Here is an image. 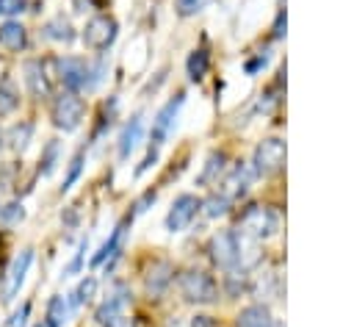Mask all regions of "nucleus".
<instances>
[{
	"label": "nucleus",
	"instance_id": "f257e3e1",
	"mask_svg": "<svg viewBox=\"0 0 354 327\" xmlns=\"http://www.w3.org/2000/svg\"><path fill=\"white\" fill-rule=\"evenodd\" d=\"M180 294L185 302H194V305H210L218 299V285L216 280L202 272V269H188L180 274Z\"/></svg>",
	"mask_w": 354,
	"mask_h": 327
},
{
	"label": "nucleus",
	"instance_id": "f03ea898",
	"mask_svg": "<svg viewBox=\"0 0 354 327\" xmlns=\"http://www.w3.org/2000/svg\"><path fill=\"white\" fill-rule=\"evenodd\" d=\"M238 227H241V236L246 238H271L279 230V213L266 205H252L243 211Z\"/></svg>",
	"mask_w": 354,
	"mask_h": 327
},
{
	"label": "nucleus",
	"instance_id": "7ed1b4c3",
	"mask_svg": "<svg viewBox=\"0 0 354 327\" xmlns=\"http://www.w3.org/2000/svg\"><path fill=\"white\" fill-rule=\"evenodd\" d=\"M83 114H86V105H83V100H80L77 94H72V91L58 94V97L53 100V105H50V119H53V125H55L58 130H64V133L77 130L80 122H83Z\"/></svg>",
	"mask_w": 354,
	"mask_h": 327
},
{
	"label": "nucleus",
	"instance_id": "20e7f679",
	"mask_svg": "<svg viewBox=\"0 0 354 327\" xmlns=\"http://www.w3.org/2000/svg\"><path fill=\"white\" fill-rule=\"evenodd\" d=\"M55 64H58V78H61V83H64L69 91L91 89V86L97 83V78H100V75H94L97 69H91L83 58H75V55H69V58H58Z\"/></svg>",
	"mask_w": 354,
	"mask_h": 327
},
{
	"label": "nucleus",
	"instance_id": "39448f33",
	"mask_svg": "<svg viewBox=\"0 0 354 327\" xmlns=\"http://www.w3.org/2000/svg\"><path fill=\"white\" fill-rule=\"evenodd\" d=\"M252 164H254V172H257L260 177H268V175L279 172V169L285 166V141L277 139V136L263 139V141L254 147Z\"/></svg>",
	"mask_w": 354,
	"mask_h": 327
},
{
	"label": "nucleus",
	"instance_id": "423d86ee",
	"mask_svg": "<svg viewBox=\"0 0 354 327\" xmlns=\"http://www.w3.org/2000/svg\"><path fill=\"white\" fill-rule=\"evenodd\" d=\"M210 258L221 269H235L241 263V238L232 230H221L210 238Z\"/></svg>",
	"mask_w": 354,
	"mask_h": 327
},
{
	"label": "nucleus",
	"instance_id": "0eeeda50",
	"mask_svg": "<svg viewBox=\"0 0 354 327\" xmlns=\"http://www.w3.org/2000/svg\"><path fill=\"white\" fill-rule=\"evenodd\" d=\"M116 33H119L116 19H111V17H105V14H97V17H91V19L86 22V28H83V44L91 47V50H105V47L113 44Z\"/></svg>",
	"mask_w": 354,
	"mask_h": 327
},
{
	"label": "nucleus",
	"instance_id": "6e6552de",
	"mask_svg": "<svg viewBox=\"0 0 354 327\" xmlns=\"http://www.w3.org/2000/svg\"><path fill=\"white\" fill-rule=\"evenodd\" d=\"M199 205H202V202H199L194 194H180V197L171 202L169 213H166V230H169V233L185 230V227L194 222V216L199 213Z\"/></svg>",
	"mask_w": 354,
	"mask_h": 327
},
{
	"label": "nucleus",
	"instance_id": "1a4fd4ad",
	"mask_svg": "<svg viewBox=\"0 0 354 327\" xmlns=\"http://www.w3.org/2000/svg\"><path fill=\"white\" fill-rule=\"evenodd\" d=\"M30 263H33V249H22V252L11 260L8 274H6V283H3V302H11V299L19 294V288H22V283H25V274H28Z\"/></svg>",
	"mask_w": 354,
	"mask_h": 327
},
{
	"label": "nucleus",
	"instance_id": "9d476101",
	"mask_svg": "<svg viewBox=\"0 0 354 327\" xmlns=\"http://www.w3.org/2000/svg\"><path fill=\"white\" fill-rule=\"evenodd\" d=\"M183 100H185V94H177V97H171L158 114H155V119H152V144L158 147V144H163L166 141V136L171 133V127H174V119H177V114H180V108H183Z\"/></svg>",
	"mask_w": 354,
	"mask_h": 327
},
{
	"label": "nucleus",
	"instance_id": "9b49d317",
	"mask_svg": "<svg viewBox=\"0 0 354 327\" xmlns=\"http://www.w3.org/2000/svg\"><path fill=\"white\" fill-rule=\"evenodd\" d=\"M249 180H252V175H249V169L243 166V164H235L224 177H221V183H218V188H221V197L224 200H235V197H243L246 194V188H249Z\"/></svg>",
	"mask_w": 354,
	"mask_h": 327
},
{
	"label": "nucleus",
	"instance_id": "f8f14e48",
	"mask_svg": "<svg viewBox=\"0 0 354 327\" xmlns=\"http://www.w3.org/2000/svg\"><path fill=\"white\" fill-rule=\"evenodd\" d=\"M171 274H174V269H171L169 260H155V263L147 269V274H144V288H147V294L160 297V294L169 288Z\"/></svg>",
	"mask_w": 354,
	"mask_h": 327
},
{
	"label": "nucleus",
	"instance_id": "ddd939ff",
	"mask_svg": "<svg viewBox=\"0 0 354 327\" xmlns=\"http://www.w3.org/2000/svg\"><path fill=\"white\" fill-rule=\"evenodd\" d=\"M22 72H25V86H28V91L33 94V97H47L50 94V78H47V72H44V64L41 61H36V58H30V61H25V67H22Z\"/></svg>",
	"mask_w": 354,
	"mask_h": 327
},
{
	"label": "nucleus",
	"instance_id": "4468645a",
	"mask_svg": "<svg viewBox=\"0 0 354 327\" xmlns=\"http://www.w3.org/2000/svg\"><path fill=\"white\" fill-rule=\"evenodd\" d=\"M127 222L130 219H124V222H119L116 227H113V233H111V238L100 247V252L91 258V263L94 266H100V263H105L108 269L113 266V260L119 258V252H122V241H124V230H127Z\"/></svg>",
	"mask_w": 354,
	"mask_h": 327
},
{
	"label": "nucleus",
	"instance_id": "2eb2a0df",
	"mask_svg": "<svg viewBox=\"0 0 354 327\" xmlns=\"http://www.w3.org/2000/svg\"><path fill=\"white\" fill-rule=\"evenodd\" d=\"M127 299H130V291H127V285H116L111 294H108V299L97 308V321L100 324H105L108 319H113V316H119L122 310H124V305H127Z\"/></svg>",
	"mask_w": 354,
	"mask_h": 327
},
{
	"label": "nucleus",
	"instance_id": "dca6fc26",
	"mask_svg": "<svg viewBox=\"0 0 354 327\" xmlns=\"http://www.w3.org/2000/svg\"><path fill=\"white\" fill-rule=\"evenodd\" d=\"M141 133H144V122H141V114H136V116L124 125V130H122V136H119V158H127V155L138 147Z\"/></svg>",
	"mask_w": 354,
	"mask_h": 327
},
{
	"label": "nucleus",
	"instance_id": "f3484780",
	"mask_svg": "<svg viewBox=\"0 0 354 327\" xmlns=\"http://www.w3.org/2000/svg\"><path fill=\"white\" fill-rule=\"evenodd\" d=\"M238 327H271L274 324V316L266 305H246L241 313H238Z\"/></svg>",
	"mask_w": 354,
	"mask_h": 327
},
{
	"label": "nucleus",
	"instance_id": "a211bd4d",
	"mask_svg": "<svg viewBox=\"0 0 354 327\" xmlns=\"http://www.w3.org/2000/svg\"><path fill=\"white\" fill-rule=\"evenodd\" d=\"M41 33H44V39L58 42V44H69V42L75 39V28H72V22L64 19V17H53L50 22H44Z\"/></svg>",
	"mask_w": 354,
	"mask_h": 327
},
{
	"label": "nucleus",
	"instance_id": "6ab92c4d",
	"mask_svg": "<svg viewBox=\"0 0 354 327\" xmlns=\"http://www.w3.org/2000/svg\"><path fill=\"white\" fill-rule=\"evenodd\" d=\"M25 44H28V33H25V28H22L19 22H3V25H0V47L17 53V50H22Z\"/></svg>",
	"mask_w": 354,
	"mask_h": 327
},
{
	"label": "nucleus",
	"instance_id": "aec40b11",
	"mask_svg": "<svg viewBox=\"0 0 354 327\" xmlns=\"http://www.w3.org/2000/svg\"><path fill=\"white\" fill-rule=\"evenodd\" d=\"M30 136H33V125L30 122H19V125H11L8 133H3L6 139V147L11 152H25L28 144H30Z\"/></svg>",
	"mask_w": 354,
	"mask_h": 327
},
{
	"label": "nucleus",
	"instance_id": "412c9836",
	"mask_svg": "<svg viewBox=\"0 0 354 327\" xmlns=\"http://www.w3.org/2000/svg\"><path fill=\"white\" fill-rule=\"evenodd\" d=\"M19 105V86L11 75H3L0 78V114H14Z\"/></svg>",
	"mask_w": 354,
	"mask_h": 327
},
{
	"label": "nucleus",
	"instance_id": "4be33fe9",
	"mask_svg": "<svg viewBox=\"0 0 354 327\" xmlns=\"http://www.w3.org/2000/svg\"><path fill=\"white\" fill-rule=\"evenodd\" d=\"M207 67H210V58H207L205 50H194L188 55V61H185V69H188V78L191 80H202L207 75Z\"/></svg>",
	"mask_w": 354,
	"mask_h": 327
},
{
	"label": "nucleus",
	"instance_id": "5701e85b",
	"mask_svg": "<svg viewBox=\"0 0 354 327\" xmlns=\"http://www.w3.org/2000/svg\"><path fill=\"white\" fill-rule=\"evenodd\" d=\"M224 161H227V155H224V152H213V155L207 158L205 169L199 172V183H202V186L216 183V180H218V175L224 172Z\"/></svg>",
	"mask_w": 354,
	"mask_h": 327
},
{
	"label": "nucleus",
	"instance_id": "b1692460",
	"mask_svg": "<svg viewBox=\"0 0 354 327\" xmlns=\"http://www.w3.org/2000/svg\"><path fill=\"white\" fill-rule=\"evenodd\" d=\"M66 316H69V308H66L64 297H53V299L47 302V321H50L53 327H64V324H66Z\"/></svg>",
	"mask_w": 354,
	"mask_h": 327
},
{
	"label": "nucleus",
	"instance_id": "393cba45",
	"mask_svg": "<svg viewBox=\"0 0 354 327\" xmlns=\"http://www.w3.org/2000/svg\"><path fill=\"white\" fill-rule=\"evenodd\" d=\"M94 291H97V280H94V277L80 280L77 288L72 291V305H86V302L94 297Z\"/></svg>",
	"mask_w": 354,
	"mask_h": 327
},
{
	"label": "nucleus",
	"instance_id": "a878e982",
	"mask_svg": "<svg viewBox=\"0 0 354 327\" xmlns=\"http://www.w3.org/2000/svg\"><path fill=\"white\" fill-rule=\"evenodd\" d=\"M22 219H25L22 202H8V205L0 208V222H3V224H19Z\"/></svg>",
	"mask_w": 354,
	"mask_h": 327
},
{
	"label": "nucleus",
	"instance_id": "bb28decb",
	"mask_svg": "<svg viewBox=\"0 0 354 327\" xmlns=\"http://www.w3.org/2000/svg\"><path fill=\"white\" fill-rule=\"evenodd\" d=\"M227 208H230V200H224L221 194H216V197H210V200L205 202V213H207L210 219L224 216V213H227Z\"/></svg>",
	"mask_w": 354,
	"mask_h": 327
},
{
	"label": "nucleus",
	"instance_id": "cd10ccee",
	"mask_svg": "<svg viewBox=\"0 0 354 327\" xmlns=\"http://www.w3.org/2000/svg\"><path fill=\"white\" fill-rule=\"evenodd\" d=\"M80 169H83V152H77V155L72 158V164H69V172H66V177H64V183H61V191H69V188H72V183L77 180Z\"/></svg>",
	"mask_w": 354,
	"mask_h": 327
},
{
	"label": "nucleus",
	"instance_id": "c85d7f7f",
	"mask_svg": "<svg viewBox=\"0 0 354 327\" xmlns=\"http://www.w3.org/2000/svg\"><path fill=\"white\" fill-rule=\"evenodd\" d=\"M55 158H58V141L53 139V141L47 144V150H44V158H41V175H50V172H53Z\"/></svg>",
	"mask_w": 354,
	"mask_h": 327
},
{
	"label": "nucleus",
	"instance_id": "c756f323",
	"mask_svg": "<svg viewBox=\"0 0 354 327\" xmlns=\"http://www.w3.org/2000/svg\"><path fill=\"white\" fill-rule=\"evenodd\" d=\"M207 0H177V14L180 17H194L199 8H205Z\"/></svg>",
	"mask_w": 354,
	"mask_h": 327
},
{
	"label": "nucleus",
	"instance_id": "7c9ffc66",
	"mask_svg": "<svg viewBox=\"0 0 354 327\" xmlns=\"http://www.w3.org/2000/svg\"><path fill=\"white\" fill-rule=\"evenodd\" d=\"M25 0H0V14L3 17H14V14H22L25 11Z\"/></svg>",
	"mask_w": 354,
	"mask_h": 327
},
{
	"label": "nucleus",
	"instance_id": "2f4dec72",
	"mask_svg": "<svg viewBox=\"0 0 354 327\" xmlns=\"http://www.w3.org/2000/svg\"><path fill=\"white\" fill-rule=\"evenodd\" d=\"M28 313H30V305H22L19 310H14V313H11V319H8L3 327H25V319H28Z\"/></svg>",
	"mask_w": 354,
	"mask_h": 327
},
{
	"label": "nucleus",
	"instance_id": "473e14b6",
	"mask_svg": "<svg viewBox=\"0 0 354 327\" xmlns=\"http://www.w3.org/2000/svg\"><path fill=\"white\" fill-rule=\"evenodd\" d=\"M102 327H136V319H133V316H124V313H119V316L108 319Z\"/></svg>",
	"mask_w": 354,
	"mask_h": 327
},
{
	"label": "nucleus",
	"instance_id": "72a5a7b5",
	"mask_svg": "<svg viewBox=\"0 0 354 327\" xmlns=\"http://www.w3.org/2000/svg\"><path fill=\"white\" fill-rule=\"evenodd\" d=\"M86 241H80V247H77V252H75V258H72V263L66 266V274H75L77 269H80V263H83V252H86Z\"/></svg>",
	"mask_w": 354,
	"mask_h": 327
},
{
	"label": "nucleus",
	"instance_id": "f704fd0d",
	"mask_svg": "<svg viewBox=\"0 0 354 327\" xmlns=\"http://www.w3.org/2000/svg\"><path fill=\"white\" fill-rule=\"evenodd\" d=\"M191 327H218L213 316H194L191 319Z\"/></svg>",
	"mask_w": 354,
	"mask_h": 327
},
{
	"label": "nucleus",
	"instance_id": "c9c22d12",
	"mask_svg": "<svg viewBox=\"0 0 354 327\" xmlns=\"http://www.w3.org/2000/svg\"><path fill=\"white\" fill-rule=\"evenodd\" d=\"M3 147H6V139H3V130H0V152H3Z\"/></svg>",
	"mask_w": 354,
	"mask_h": 327
},
{
	"label": "nucleus",
	"instance_id": "e433bc0d",
	"mask_svg": "<svg viewBox=\"0 0 354 327\" xmlns=\"http://www.w3.org/2000/svg\"><path fill=\"white\" fill-rule=\"evenodd\" d=\"M271 327H282V324H279V321H274V324H271Z\"/></svg>",
	"mask_w": 354,
	"mask_h": 327
}]
</instances>
